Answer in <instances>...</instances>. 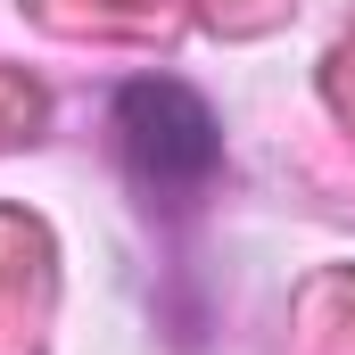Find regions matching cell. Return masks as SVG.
<instances>
[{
	"mask_svg": "<svg viewBox=\"0 0 355 355\" xmlns=\"http://www.w3.org/2000/svg\"><path fill=\"white\" fill-rule=\"evenodd\" d=\"M116 141H124V166L141 174V190L157 207H182L190 190H207L215 157H223L207 99L182 83H124L116 91Z\"/></svg>",
	"mask_w": 355,
	"mask_h": 355,
	"instance_id": "1",
	"label": "cell"
}]
</instances>
